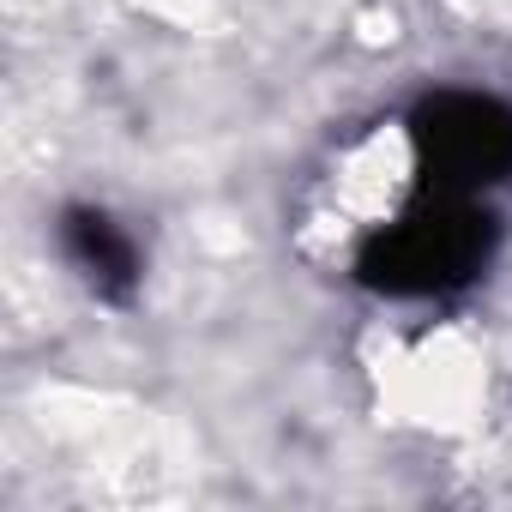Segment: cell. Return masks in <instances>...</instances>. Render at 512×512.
<instances>
[{"mask_svg": "<svg viewBox=\"0 0 512 512\" xmlns=\"http://www.w3.org/2000/svg\"><path fill=\"white\" fill-rule=\"evenodd\" d=\"M494 247H500L494 199L416 181L410 199L362 235L350 272L380 302H446L494 266Z\"/></svg>", "mask_w": 512, "mask_h": 512, "instance_id": "6da1fadb", "label": "cell"}, {"mask_svg": "<svg viewBox=\"0 0 512 512\" xmlns=\"http://www.w3.org/2000/svg\"><path fill=\"white\" fill-rule=\"evenodd\" d=\"M404 133H410V163L422 187H452L476 199H494L500 187H512V103L506 97L440 85L410 109Z\"/></svg>", "mask_w": 512, "mask_h": 512, "instance_id": "7a4b0ae2", "label": "cell"}, {"mask_svg": "<svg viewBox=\"0 0 512 512\" xmlns=\"http://www.w3.org/2000/svg\"><path fill=\"white\" fill-rule=\"evenodd\" d=\"M55 241H61V260L85 278V290L97 302L127 308L139 296V284H145V253L127 235V223H115L103 205H61Z\"/></svg>", "mask_w": 512, "mask_h": 512, "instance_id": "3957f363", "label": "cell"}]
</instances>
